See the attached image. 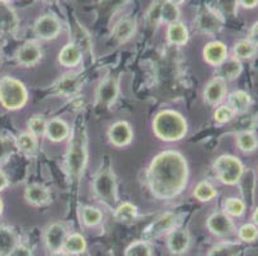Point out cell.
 Wrapping results in <instances>:
<instances>
[{
    "mask_svg": "<svg viewBox=\"0 0 258 256\" xmlns=\"http://www.w3.org/2000/svg\"><path fill=\"white\" fill-rule=\"evenodd\" d=\"M137 31V22L133 18H123L113 28V39L119 44L128 41Z\"/></svg>",
    "mask_w": 258,
    "mask_h": 256,
    "instance_id": "cell-28",
    "label": "cell"
},
{
    "mask_svg": "<svg viewBox=\"0 0 258 256\" xmlns=\"http://www.w3.org/2000/svg\"><path fill=\"white\" fill-rule=\"evenodd\" d=\"M123 256H153V250H152L149 241L138 239L126 247Z\"/></svg>",
    "mask_w": 258,
    "mask_h": 256,
    "instance_id": "cell-37",
    "label": "cell"
},
{
    "mask_svg": "<svg viewBox=\"0 0 258 256\" xmlns=\"http://www.w3.org/2000/svg\"><path fill=\"white\" fill-rule=\"evenodd\" d=\"M16 138V146H17V150L23 154L25 156H35L37 152V149H39V141H37V137L34 135V133L26 131V132H21L20 135Z\"/></svg>",
    "mask_w": 258,
    "mask_h": 256,
    "instance_id": "cell-23",
    "label": "cell"
},
{
    "mask_svg": "<svg viewBox=\"0 0 258 256\" xmlns=\"http://www.w3.org/2000/svg\"><path fill=\"white\" fill-rule=\"evenodd\" d=\"M69 236V228L62 222L51 223L44 232V242L50 252L62 250L66 237Z\"/></svg>",
    "mask_w": 258,
    "mask_h": 256,
    "instance_id": "cell-12",
    "label": "cell"
},
{
    "mask_svg": "<svg viewBox=\"0 0 258 256\" xmlns=\"http://www.w3.org/2000/svg\"><path fill=\"white\" fill-rule=\"evenodd\" d=\"M193 195L197 200L202 201V203H207V201L213 200L217 196V190L215 189L212 183L205 180L197 183V186L194 187Z\"/></svg>",
    "mask_w": 258,
    "mask_h": 256,
    "instance_id": "cell-35",
    "label": "cell"
},
{
    "mask_svg": "<svg viewBox=\"0 0 258 256\" xmlns=\"http://www.w3.org/2000/svg\"><path fill=\"white\" fill-rule=\"evenodd\" d=\"M113 217L119 223L134 222L138 218V208L130 201H125L114 208Z\"/></svg>",
    "mask_w": 258,
    "mask_h": 256,
    "instance_id": "cell-31",
    "label": "cell"
},
{
    "mask_svg": "<svg viewBox=\"0 0 258 256\" xmlns=\"http://www.w3.org/2000/svg\"><path fill=\"white\" fill-rule=\"evenodd\" d=\"M179 217L172 211H167L148 225L144 232V239L152 241L162 236H167L170 232L179 227Z\"/></svg>",
    "mask_w": 258,
    "mask_h": 256,
    "instance_id": "cell-7",
    "label": "cell"
},
{
    "mask_svg": "<svg viewBox=\"0 0 258 256\" xmlns=\"http://www.w3.org/2000/svg\"><path fill=\"white\" fill-rule=\"evenodd\" d=\"M20 21L9 3H0V34L11 35L17 31Z\"/></svg>",
    "mask_w": 258,
    "mask_h": 256,
    "instance_id": "cell-21",
    "label": "cell"
},
{
    "mask_svg": "<svg viewBox=\"0 0 258 256\" xmlns=\"http://www.w3.org/2000/svg\"><path fill=\"white\" fill-rule=\"evenodd\" d=\"M83 60V49L77 42H69L63 46L58 55V62L66 68H74Z\"/></svg>",
    "mask_w": 258,
    "mask_h": 256,
    "instance_id": "cell-20",
    "label": "cell"
},
{
    "mask_svg": "<svg viewBox=\"0 0 258 256\" xmlns=\"http://www.w3.org/2000/svg\"><path fill=\"white\" fill-rule=\"evenodd\" d=\"M197 25H198L199 31L212 35L221 30L224 25V18L217 11L210 7H205L201 9L197 17Z\"/></svg>",
    "mask_w": 258,
    "mask_h": 256,
    "instance_id": "cell-11",
    "label": "cell"
},
{
    "mask_svg": "<svg viewBox=\"0 0 258 256\" xmlns=\"http://www.w3.org/2000/svg\"><path fill=\"white\" fill-rule=\"evenodd\" d=\"M11 0H0V3H9Z\"/></svg>",
    "mask_w": 258,
    "mask_h": 256,
    "instance_id": "cell-51",
    "label": "cell"
},
{
    "mask_svg": "<svg viewBox=\"0 0 258 256\" xmlns=\"http://www.w3.org/2000/svg\"><path fill=\"white\" fill-rule=\"evenodd\" d=\"M134 133L130 123L126 121H117L111 124L108 130V138L114 147H126L131 144Z\"/></svg>",
    "mask_w": 258,
    "mask_h": 256,
    "instance_id": "cell-14",
    "label": "cell"
},
{
    "mask_svg": "<svg viewBox=\"0 0 258 256\" xmlns=\"http://www.w3.org/2000/svg\"><path fill=\"white\" fill-rule=\"evenodd\" d=\"M206 227L211 234L220 238L229 237L235 232V224L233 219L224 211H215L206 220Z\"/></svg>",
    "mask_w": 258,
    "mask_h": 256,
    "instance_id": "cell-9",
    "label": "cell"
},
{
    "mask_svg": "<svg viewBox=\"0 0 258 256\" xmlns=\"http://www.w3.org/2000/svg\"><path fill=\"white\" fill-rule=\"evenodd\" d=\"M238 238L239 241L244 243H252L257 241L258 238V227L254 223H245L240 225L238 229Z\"/></svg>",
    "mask_w": 258,
    "mask_h": 256,
    "instance_id": "cell-40",
    "label": "cell"
},
{
    "mask_svg": "<svg viewBox=\"0 0 258 256\" xmlns=\"http://www.w3.org/2000/svg\"><path fill=\"white\" fill-rule=\"evenodd\" d=\"M180 16H181V13H180L179 6L171 3L170 0H165V2L162 3L161 6L162 22L167 23V25H170V23H173V22H177V21H180Z\"/></svg>",
    "mask_w": 258,
    "mask_h": 256,
    "instance_id": "cell-39",
    "label": "cell"
},
{
    "mask_svg": "<svg viewBox=\"0 0 258 256\" xmlns=\"http://www.w3.org/2000/svg\"><path fill=\"white\" fill-rule=\"evenodd\" d=\"M252 220H253V223H254V224L258 227V206H257V208H255V210L253 211Z\"/></svg>",
    "mask_w": 258,
    "mask_h": 256,
    "instance_id": "cell-47",
    "label": "cell"
},
{
    "mask_svg": "<svg viewBox=\"0 0 258 256\" xmlns=\"http://www.w3.org/2000/svg\"><path fill=\"white\" fill-rule=\"evenodd\" d=\"M80 84H81V81H80L79 74L66 73L64 76H62L58 79L54 89H55V91L59 95L66 96V98H71V96H75L79 93Z\"/></svg>",
    "mask_w": 258,
    "mask_h": 256,
    "instance_id": "cell-22",
    "label": "cell"
},
{
    "mask_svg": "<svg viewBox=\"0 0 258 256\" xmlns=\"http://www.w3.org/2000/svg\"><path fill=\"white\" fill-rule=\"evenodd\" d=\"M46 123H48V121L45 119V117L41 116V114H35V116L30 117V119L27 121V131L34 133L36 137L45 136Z\"/></svg>",
    "mask_w": 258,
    "mask_h": 256,
    "instance_id": "cell-41",
    "label": "cell"
},
{
    "mask_svg": "<svg viewBox=\"0 0 258 256\" xmlns=\"http://www.w3.org/2000/svg\"><path fill=\"white\" fill-rule=\"evenodd\" d=\"M226 96V81L221 77H213L208 83L206 84L203 90V98L210 105H219Z\"/></svg>",
    "mask_w": 258,
    "mask_h": 256,
    "instance_id": "cell-17",
    "label": "cell"
},
{
    "mask_svg": "<svg viewBox=\"0 0 258 256\" xmlns=\"http://www.w3.org/2000/svg\"><path fill=\"white\" fill-rule=\"evenodd\" d=\"M88 163V136L84 127L77 128L71 136L69 149L66 152V170L70 178L79 180Z\"/></svg>",
    "mask_w": 258,
    "mask_h": 256,
    "instance_id": "cell-3",
    "label": "cell"
},
{
    "mask_svg": "<svg viewBox=\"0 0 258 256\" xmlns=\"http://www.w3.org/2000/svg\"><path fill=\"white\" fill-rule=\"evenodd\" d=\"M240 242L233 241H224V242L216 243L210 248L207 256H240L241 253Z\"/></svg>",
    "mask_w": 258,
    "mask_h": 256,
    "instance_id": "cell-30",
    "label": "cell"
},
{
    "mask_svg": "<svg viewBox=\"0 0 258 256\" xmlns=\"http://www.w3.org/2000/svg\"><path fill=\"white\" fill-rule=\"evenodd\" d=\"M4 211V203H3V199L0 197V217H2V214H3Z\"/></svg>",
    "mask_w": 258,
    "mask_h": 256,
    "instance_id": "cell-50",
    "label": "cell"
},
{
    "mask_svg": "<svg viewBox=\"0 0 258 256\" xmlns=\"http://www.w3.org/2000/svg\"><path fill=\"white\" fill-rule=\"evenodd\" d=\"M18 245L17 233L9 225L0 224V256H9Z\"/></svg>",
    "mask_w": 258,
    "mask_h": 256,
    "instance_id": "cell-25",
    "label": "cell"
},
{
    "mask_svg": "<svg viewBox=\"0 0 258 256\" xmlns=\"http://www.w3.org/2000/svg\"><path fill=\"white\" fill-rule=\"evenodd\" d=\"M45 136L51 142H62L71 136V128L62 118H51L46 123Z\"/></svg>",
    "mask_w": 258,
    "mask_h": 256,
    "instance_id": "cell-19",
    "label": "cell"
},
{
    "mask_svg": "<svg viewBox=\"0 0 258 256\" xmlns=\"http://www.w3.org/2000/svg\"><path fill=\"white\" fill-rule=\"evenodd\" d=\"M224 213L230 218H240L247 210V203L239 197H229L224 201Z\"/></svg>",
    "mask_w": 258,
    "mask_h": 256,
    "instance_id": "cell-33",
    "label": "cell"
},
{
    "mask_svg": "<svg viewBox=\"0 0 258 256\" xmlns=\"http://www.w3.org/2000/svg\"><path fill=\"white\" fill-rule=\"evenodd\" d=\"M189 180V166L184 155L165 150L156 155L147 172V182L158 200H172L185 190Z\"/></svg>",
    "mask_w": 258,
    "mask_h": 256,
    "instance_id": "cell-1",
    "label": "cell"
},
{
    "mask_svg": "<svg viewBox=\"0 0 258 256\" xmlns=\"http://www.w3.org/2000/svg\"><path fill=\"white\" fill-rule=\"evenodd\" d=\"M166 237H167L166 245H167L168 251L175 256H180L182 253L187 252L190 245H191V236H190L189 231L186 228L177 227Z\"/></svg>",
    "mask_w": 258,
    "mask_h": 256,
    "instance_id": "cell-13",
    "label": "cell"
},
{
    "mask_svg": "<svg viewBox=\"0 0 258 256\" xmlns=\"http://www.w3.org/2000/svg\"><path fill=\"white\" fill-rule=\"evenodd\" d=\"M153 132L165 142H176L186 136L187 122L182 114L172 109L161 110L153 119Z\"/></svg>",
    "mask_w": 258,
    "mask_h": 256,
    "instance_id": "cell-2",
    "label": "cell"
},
{
    "mask_svg": "<svg viewBox=\"0 0 258 256\" xmlns=\"http://www.w3.org/2000/svg\"><path fill=\"white\" fill-rule=\"evenodd\" d=\"M86 250H88L86 238L81 233H77V232L69 233V236L66 237L64 243L62 246V251L72 256L81 255V253L86 252Z\"/></svg>",
    "mask_w": 258,
    "mask_h": 256,
    "instance_id": "cell-26",
    "label": "cell"
},
{
    "mask_svg": "<svg viewBox=\"0 0 258 256\" xmlns=\"http://www.w3.org/2000/svg\"><path fill=\"white\" fill-rule=\"evenodd\" d=\"M248 39H249L250 41H252L253 44L258 48V21L253 23V26L250 27L249 37H248Z\"/></svg>",
    "mask_w": 258,
    "mask_h": 256,
    "instance_id": "cell-44",
    "label": "cell"
},
{
    "mask_svg": "<svg viewBox=\"0 0 258 256\" xmlns=\"http://www.w3.org/2000/svg\"><path fill=\"white\" fill-rule=\"evenodd\" d=\"M118 82L114 78H105L99 83L95 93L97 103L102 107H111L118 98Z\"/></svg>",
    "mask_w": 258,
    "mask_h": 256,
    "instance_id": "cell-16",
    "label": "cell"
},
{
    "mask_svg": "<svg viewBox=\"0 0 258 256\" xmlns=\"http://www.w3.org/2000/svg\"><path fill=\"white\" fill-rule=\"evenodd\" d=\"M166 36H167L170 44L176 46H182L189 41V30H187V27L184 23L177 21V22L170 23L167 26Z\"/></svg>",
    "mask_w": 258,
    "mask_h": 256,
    "instance_id": "cell-24",
    "label": "cell"
},
{
    "mask_svg": "<svg viewBox=\"0 0 258 256\" xmlns=\"http://www.w3.org/2000/svg\"><path fill=\"white\" fill-rule=\"evenodd\" d=\"M50 256H72V255H69L67 252H64V251H55V252H50Z\"/></svg>",
    "mask_w": 258,
    "mask_h": 256,
    "instance_id": "cell-48",
    "label": "cell"
},
{
    "mask_svg": "<svg viewBox=\"0 0 258 256\" xmlns=\"http://www.w3.org/2000/svg\"><path fill=\"white\" fill-rule=\"evenodd\" d=\"M235 116L236 113L234 112L229 105L222 104L220 105V107L216 108L215 113H213V119H215V122H217L219 124H225L233 121Z\"/></svg>",
    "mask_w": 258,
    "mask_h": 256,
    "instance_id": "cell-42",
    "label": "cell"
},
{
    "mask_svg": "<svg viewBox=\"0 0 258 256\" xmlns=\"http://www.w3.org/2000/svg\"><path fill=\"white\" fill-rule=\"evenodd\" d=\"M257 53V46L249 39H241L234 45L233 54L236 59H252Z\"/></svg>",
    "mask_w": 258,
    "mask_h": 256,
    "instance_id": "cell-32",
    "label": "cell"
},
{
    "mask_svg": "<svg viewBox=\"0 0 258 256\" xmlns=\"http://www.w3.org/2000/svg\"><path fill=\"white\" fill-rule=\"evenodd\" d=\"M213 172L220 182L233 186L240 182L244 175V165L234 155H221L212 165Z\"/></svg>",
    "mask_w": 258,
    "mask_h": 256,
    "instance_id": "cell-6",
    "label": "cell"
},
{
    "mask_svg": "<svg viewBox=\"0 0 258 256\" xmlns=\"http://www.w3.org/2000/svg\"><path fill=\"white\" fill-rule=\"evenodd\" d=\"M206 63L212 67H220L227 59V46L221 41H211L203 49Z\"/></svg>",
    "mask_w": 258,
    "mask_h": 256,
    "instance_id": "cell-18",
    "label": "cell"
},
{
    "mask_svg": "<svg viewBox=\"0 0 258 256\" xmlns=\"http://www.w3.org/2000/svg\"><path fill=\"white\" fill-rule=\"evenodd\" d=\"M62 31V25L54 14H44L36 20L34 25V34L37 39L50 41L55 40Z\"/></svg>",
    "mask_w": 258,
    "mask_h": 256,
    "instance_id": "cell-8",
    "label": "cell"
},
{
    "mask_svg": "<svg viewBox=\"0 0 258 256\" xmlns=\"http://www.w3.org/2000/svg\"><path fill=\"white\" fill-rule=\"evenodd\" d=\"M9 256H32V250L25 243H18Z\"/></svg>",
    "mask_w": 258,
    "mask_h": 256,
    "instance_id": "cell-43",
    "label": "cell"
},
{
    "mask_svg": "<svg viewBox=\"0 0 258 256\" xmlns=\"http://www.w3.org/2000/svg\"><path fill=\"white\" fill-rule=\"evenodd\" d=\"M227 105H229L236 114L245 113L252 105V96L244 90H235L230 94L227 98Z\"/></svg>",
    "mask_w": 258,
    "mask_h": 256,
    "instance_id": "cell-27",
    "label": "cell"
},
{
    "mask_svg": "<svg viewBox=\"0 0 258 256\" xmlns=\"http://www.w3.org/2000/svg\"><path fill=\"white\" fill-rule=\"evenodd\" d=\"M43 58V50L35 41H26L23 45L17 49L15 54V59L18 65L23 68H30L36 65Z\"/></svg>",
    "mask_w": 258,
    "mask_h": 256,
    "instance_id": "cell-10",
    "label": "cell"
},
{
    "mask_svg": "<svg viewBox=\"0 0 258 256\" xmlns=\"http://www.w3.org/2000/svg\"><path fill=\"white\" fill-rule=\"evenodd\" d=\"M81 219H83L85 227L93 228L103 222V213L100 209L95 208V206H84L81 210Z\"/></svg>",
    "mask_w": 258,
    "mask_h": 256,
    "instance_id": "cell-36",
    "label": "cell"
},
{
    "mask_svg": "<svg viewBox=\"0 0 258 256\" xmlns=\"http://www.w3.org/2000/svg\"><path fill=\"white\" fill-rule=\"evenodd\" d=\"M23 197L27 201V204L32 206H46L51 203V194L48 187H45L41 183H31L26 186Z\"/></svg>",
    "mask_w": 258,
    "mask_h": 256,
    "instance_id": "cell-15",
    "label": "cell"
},
{
    "mask_svg": "<svg viewBox=\"0 0 258 256\" xmlns=\"http://www.w3.org/2000/svg\"><path fill=\"white\" fill-rule=\"evenodd\" d=\"M241 70H243V65H241L240 60L236 58H227L224 63L219 67L217 70V76L221 77L225 81H233L240 76Z\"/></svg>",
    "mask_w": 258,
    "mask_h": 256,
    "instance_id": "cell-29",
    "label": "cell"
},
{
    "mask_svg": "<svg viewBox=\"0 0 258 256\" xmlns=\"http://www.w3.org/2000/svg\"><path fill=\"white\" fill-rule=\"evenodd\" d=\"M171 3L176 4V6H181V4L185 3V0H170Z\"/></svg>",
    "mask_w": 258,
    "mask_h": 256,
    "instance_id": "cell-49",
    "label": "cell"
},
{
    "mask_svg": "<svg viewBox=\"0 0 258 256\" xmlns=\"http://www.w3.org/2000/svg\"><path fill=\"white\" fill-rule=\"evenodd\" d=\"M29 102V90L26 84L16 77H0V105L7 110L16 112Z\"/></svg>",
    "mask_w": 258,
    "mask_h": 256,
    "instance_id": "cell-4",
    "label": "cell"
},
{
    "mask_svg": "<svg viewBox=\"0 0 258 256\" xmlns=\"http://www.w3.org/2000/svg\"><path fill=\"white\" fill-rule=\"evenodd\" d=\"M93 192L100 203L114 210L118 203V192L116 176L111 168L103 166L99 169L93 180Z\"/></svg>",
    "mask_w": 258,
    "mask_h": 256,
    "instance_id": "cell-5",
    "label": "cell"
},
{
    "mask_svg": "<svg viewBox=\"0 0 258 256\" xmlns=\"http://www.w3.org/2000/svg\"><path fill=\"white\" fill-rule=\"evenodd\" d=\"M236 3L244 9H253L258 7V0H236Z\"/></svg>",
    "mask_w": 258,
    "mask_h": 256,
    "instance_id": "cell-45",
    "label": "cell"
},
{
    "mask_svg": "<svg viewBox=\"0 0 258 256\" xmlns=\"http://www.w3.org/2000/svg\"><path fill=\"white\" fill-rule=\"evenodd\" d=\"M236 146L239 150L245 154H250V152L255 151L258 147V137L255 136L254 132L250 131H244L236 136Z\"/></svg>",
    "mask_w": 258,
    "mask_h": 256,
    "instance_id": "cell-34",
    "label": "cell"
},
{
    "mask_svg": "<svg viewBox=\"0 0 258 256\" xmlns=\"http://www.w3.org/2000/svg\"><path fill=\"white\" fill-rule=\"evenodd\" d=\"M49 2H54V0H49Z\"/></svg>",
    "mask_w": 258,
    "mask_h": 256,
    "instance_id": "cell-52",
    "label": "cell"
},
{
    "mask_svg": "<svg viewBox=\"0 0 258 256\" xmlns=\"http://www.w3.org/2000/svg\"><path fill=\"white\" fill-rule=\"evenodd\" d=\"M17 150L16 138L11 136L0 135V165L6 164Z\"/></svg>",
    "mask_w": 258,
    "mask_h": 256,
    "instance_id": "cell-38",
    "label": "cell"
},
{
    "mask_svg": "<svg viewBox=\"0 0 258 256\" xmlns=\"http://www.w3.org/2000/svg\"><path fill=\"white\" fill-rule=\"evenodd\" d=\"M8 186H9L8 176L4 173L3 169H0V192L4 191V190H6Z\"/></svg>",
    "mask_w": 258,
    "mask_h": 256,
    "instance_id": "cell-46",
    "label": "cell"
}]
</instances>
